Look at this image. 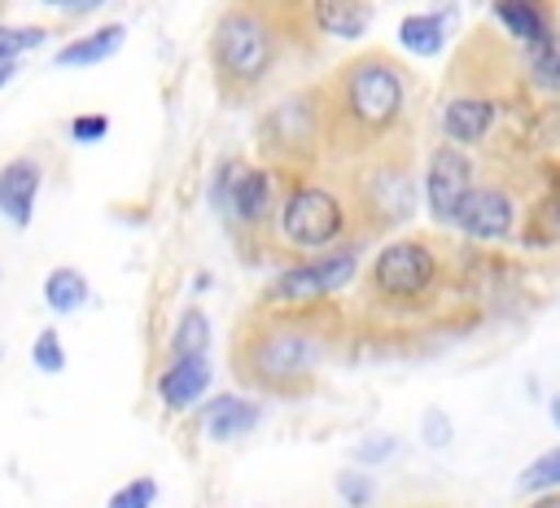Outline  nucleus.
<instances>
[{"label":"nucleus","instance_id":"obj_2","mask_svg":"<svg viewBox=\"0 0 560 508\" xmlns=\"http://www.w3.org/2000/svg\"><path fill=\"white\" fill-rule=\"evenodd\" d=\"M319 363V342L298 333V328H258L241 350H236V372L258 385V390H289Z\"/></svg>","mask_w":560,"mask_h":508},{"label":"nucleus","instance_id":"obj_18","mask_svg":"<svg viewBox=\"0 0 560 508\" xmlns=\"http://www.w3.org/2000/svg\"><path fill=\"white\" fill-rule=\"evenodd\" d=\"M398 44L407 53H420V57H438L442 44H446V31H442V18L438 13H407L398 22Z\"/></svg>","mask_w":560,"mask_h":508},{"label":"nucleus","instance_id":"obj_5","mask_svg":"<svg viewBox=\"0 0 560 508\" xmlns=\"http://www.w3.org/2000/svg\"><path fill=\"white\" fill-rule=\"evenodd\" d=\"M438 258L429 241H389L372 263V289L389 302H416L433 289Z\"/></svg>","mask_w":560,"mask_h":508},{"label":"nucleus","instance_id":"obj_23","mask_svg":"<svg viewBox=\"0 0 560 508\" xmlns=\"http://www.w3.org/2000/svg\"><path fill=\"white\" fill-rule=\"evenodd\" d=\"M337 495H341L350 508H368L372 495H376V486H372V477H368L363 469H341V473H337Z\"/></svg>","mask_w":560,"mask_h":508},{"label":"nucleus","instance_id":"obj_15","mask_svg":"<svg viewBox=\"0 0 560 508\" xmlns=\"http://www.w3.org/2000/svg\"><path fill=\"white\" fill-rule=\"evenodd\" d=\"M494 18L512 31V39L521 44H534L538 35L551 31V18H547V4L542 0H494Z\"/></svg>","mask_w":560,"mask_h":508},{"label":"nucleus","instance_id":"obj_4","mask_svg":"<svg viewBox=\"0 0 560 508\" xmlns=\"http://www.w3.org/2000/svg\"><path fill=\"white\" fill-rule=\"evenodd\" d=\"M280 232H284L289 245L324 250V245H332L346 232V210H341V201L328 188L302 184V188L289 193V201L280 210Z\"/></svg>","mask_w":560,"mask_h":508},{"label":"nucleus","instance_id":"obj_1","mask_svg":"<svg viewBox=\"0 0 560 508\" xmlns=\"http://www.w3.org/2000/svg\"><path fill=\"white\" fill-rule=\"evenodd\" d=\"M402 101H407V83L389 57L363 53L350 66H341V114L359 131H368V136L389 131L402 114Z\"/></svg>","mask_w":560,"mask_h":508},{"label":"nucleus","instance_id":"obj_11","mask_svg":"<svg viewBox=\"0 0 560 508\" xmlns=\"http://www.w3.org/2000/svg\"><path fill=\"white\" fill-rule=\"evenodd\" d=\"M363 193H368V201H372V219H376V223H407L411 210H416V188H411L407 171L385 166V171H376V175L363 184Z\"/></svg>","mask_w":560,"mask_h":508},{"label":"nucleus","instance_id":"obj_14","mask_svg":"<svg viewBox=\"0 0 560 508\" xmlns=\"http://www.w3.org/2000/svg\"><path fill=\"white\" fill-rule=\"evenodd\" d=\"M127 39V31L118 26V22H109V26H96L92 35H79V39H70L61 53H57V66H96V61H105V57H114L118 53V44Z\"/></svg>","mask_w":560,"mask_h":508},{"label":"nucleus","instance_id":"obj_20","mask_svg":"<svg viewBox=\"0 0 560 508\" xmlns=\"http://www.w3.org/2000/svg\"><path fill=\"white\" fill-rule=\"evenodd\" d=\"M206 350H210V320H206V311L188 307L179 315L175 333H171V359H179V355H206Z\"/></svg>","mask_w":560,"mask_h":508},{"label":"nucleus","instance_id":"obj_28","mask_svg":"<svg viewBox=\"0 0 560 508\" xmlns=\"http://www.w3.org/2000/svg\"><path fill=\"white\" fill-rule=\"evenodd\" d=\"M394 451H398L394 438H368V442L354 451V460H359V464H372V460H385V455H394Z\"/></svg>","mask_w":560,"mask_h":508},{"label":"nucleus","instance_id":"obj_6","mask_svg":"<svg viewBox=\"0 0 560 508\" xmlns=\"http://www.w3.org/2000/svg\"><path fill=\"white\" fill-rule=\"evenodd\" d=\"M472 188V162L464 149H455L451 140L438 145L424 162V201H429V215L438 223H451L455 206L464 201V193Z\"/></svg>","mask_w":560,"mask_h":508},{"label":"nucleus","instance_id":"obj_31","mask_svg":"<svg viewBox=\"0 0 560 508\" xmlns=\"http://www.w3.org/2000/svg\"><path fill=\"white\" fill-rule=\"evenodd\" d=\"M551 420H556V425H560V394H556V399H551Z\"/></svg>","mask_w":560,"mask_h":508},{"label":"nucleus","instance_id":"obj_27","mask_svg":"<svg viewBox=\"0 0 560 508\" xmlns=\"http://www.w3.org/2000/svg\"><path fill=\"white\" fill-rule=\"evenodd\" d=\"M35 44H44V26H0V48L26 53Z\"/></svg>","mask_w":560,"mask_h":508},{"label":"nucleus","instance_id":"obj_22","mask_svg":"<svg viewBox=\"0 0 560 508\" xmlns=\"http://www.w3.org/2000/svg\"><path fill=\"white\" fill-rule=\"evenodd\" d=\"M31 363H35L39 372H61V368H66V346H61L57 328L35 333V342H31Z\"/></svg>","mask_w":560,"mask_h":508},{"label":"nucleus","instance_id":"obj_8","mask_svg":"<svg viewBox=\"0 0 560 508\" xmlns=\"http://www.w3.org/2000/svg\"><path fill=\"white\" fill-rule=\"evenodd\" d=\"M354 272H359L354 250H332V254H319L311 263H298V267L280 272L271 293L276 298H324V293L346 289L354 280Z\"/></svg>","mask_w":560,"mask_h":508},{"label":"nucleus","instance_id":"obj_17","mask_svg":"<svg viewBox=\"0 0 560 508\" xmlns=\"http://www.w3.org/2000/svg\"><path fill=\"white\" fill-rule=\"evenodd\" d=\"M315 22L319 31L337 39H359L368 31V4L363 0H315Z\"/></svg>","mask_w":560,"mask_h":508},{"label":"nucleus","instance_id":"obj_30","mask_svg":"<svg viewBox=\"0 0 560 508\" xmlns=\"http://www.w3.org/2000/svg\"><path fill=\"white\" fill-rule=\"evenodd\" d=\"M101 0H66V13H88V9H96Z\"/></svg>","mask_w":560,"mask_h":508},{"label":"nucleus","instance_id":"obj_3","mask_svg":"<svg viewBox=\"0 0 560 508\" xmlns=\"http://www.w3.org/2000/svg\"><path fill=\"white\" fill-rule=\"evenodd\" d=\"M210 53H214V66L223 79L232 83H245L254 88L271 61H276V35L267 31V22L249 9H228L219 22H214V35H210Z\"/></svg>","mask_w":560,"mask_h":508},{"label":"nucleus","instance_id":"obj_7","mask_svg":"<svg viewBox=\"0 0 560 508\" xmlns=\"http://www.w3.org/2000/svg\"><path fill=\"white\" fill-rule=\"evenodd\" d=\"M451 228H459V232L472 236V241H503V236H512V228H516V206H512V197H508L503 188H494V184H472V188L464 193V201L455 206Z\"/></svg>","mask_w":560,"mask_h":508},{"label":"nucleus","instance_id":"obj_19","mask_svg":"<svg viewBox=\"0 0 560 508\" xmlns=\"http://www.w3.org/2000/svg\"><path fill=\"white\" fill-rule=\"evenodd\" d=\"M525 57H529V74L538 88H560V31L551 26L547 35H538L534 44H525Z\"/></svg>","mask_w":560,"mask_h":508},{"label":"nucleus","instance_id":"obj_29","mask_svg":"<svg viewBox=\"0 0 560 508\" xmlns=\"http://www.w3.org/2000/svg\"><path fill=\"white\" fill-rule=\"evenodd\" d=\"M18 74V53H9V48H0V88L9 83Z\"/></svg>","mask_w":560,"mask_h":508},{"label":"nucleus","instance_id":"obj_9","mask_svg":"<svg viewBox=\"0 0 560 508\" xmlns=\"http://www.w3.org/2000/svg\"><path fill=\"white\" fill-rule=\"evenodd\" d=\"M39 184H44V171H39L35 158H13V162L0 166V215L13 228H26L31 223Z\"/></svg>","mask_w":560,"mask_h":508},{"label":"nucleus","instance_id":"obj_32","mask_svg":"<svg viewBox=\"0 0 560 508\" xmlns=\"http://www.w3.org/2000/svg\"><path fill=\"white\" fill-rule=\"evenodd\" d=\"M44 4H66V0H44Z\"/></svg>","mask_w":560,"mask_h":508},{"label":"nucleus","instance_id":"obj_10","mask_svg":"<svg viewBox=\"0 0 560 508\" xmlns=\"http://www.w3.org/2000/svg\"><path fill=\"white\" fill-rule=\"evenodd\" d=\"M206 390H210V359L206 355H179L158 377V394L171 412H184V407L201 403Z\"/></svg>","mask_w":560,"mask_h":508},{"label":"nucleus","instance_id":"obj_12","mask_svg":"<svg viewBox=\"0 0 560 508\" xmlns=\"http://www.w3.org/2000/svg\"><path fill=\"white\" fill-rule=\"evenodd\" d=\"M258 425V403L254 399H241V394H214L201 412V429L210 442H232V438H245L249 429Z\"/></svg>","mask_w":560,"mask_h":508},{"label":"nucleus","instance_id":"obj_25","mask_svg":"<svg viewBox=\"0 0 560 508\" xmlns=\"http://www.w3.org/2000/svg\"><path fill=\"white\" fill-rule=\"evenodd\" d=\"M420 438L442 451V447H451V438H455V420H451L442 407H424V412H420Z\"/></svg>","mask_w":560,"mask_h":508},{"label":"nucleus","instance_id":"obj_21","mask_svg":"<svg viewBox=\"0 0 560 508\" xmlns=\"http://www.w3.org/2000/svg\"><path fill=\"white\" fill-rule=\"evenodd\" d=\"M521 490H556L560 486V447L542 451L534 464H525V473L516 477Z\"/></svg>","mask_w":560,"mask_h":508},{"label":"nucleus","instance_id":"obj_26","mask_svg":"<svg viewBox=\"0 0 560 508\" xmlns=\"http://www.w3.org/2000/svg\"><path fill=\"white\" fill-rule=\"evenodd\" d=\"M105 136H109V118L105 114H79L70 123V140H79V145H92V140H105Z\"/></svg>","mask_w":560,"mask_h":508},{"label":"nucleus","instance_id":"obj_13","mask_svg":"<svg viewBox=\"0 0 560 508\" xmlns=\"http://www.w3.org/2000/svg\"><path fill=\"white\" fill-rule=\"evenodd\" d=\"M494 127V105L481 96H455L442 109V131L451 145H477Z\"/></svg>","mask_w":560,"mask_h":508},{"label":"nucleus","instance_id":"obj_16","mask_svg":"<svg viewBox=\"0 0 560 508\" xmlns=\"http://www.w3.org/2000/svg\"><path fill=\"white\" fill-rule=\"evenodd\" d=\"M88 276L79 267H52L44 276V302L52 315H74L83 302H88Z\"/></svg>","mask_w":560,"mask_h":508},{"label":"nucleus","instance_id":"obj_24","mask_svg":"<svg viewBox=\"0 0 560 508\" xmlns=\"http://www.w3.org/2000/svg\"><path fill=\"white\" fill-rule=\"evenodd\" d=\"M153 499H158V482L153 477H131L127 486H118L109 495L105 508H153Z\"/></svg>","mask_w":560,"mask_h":508}]
</instances>
